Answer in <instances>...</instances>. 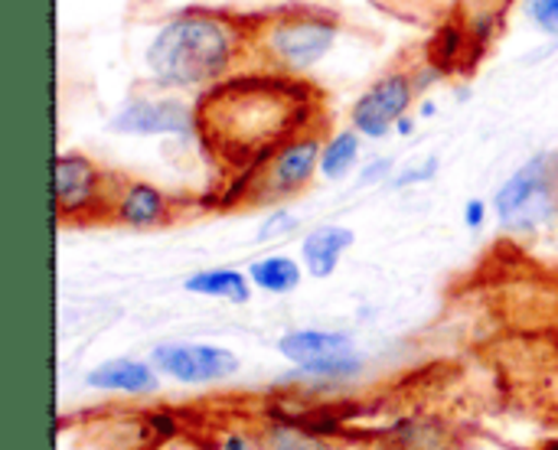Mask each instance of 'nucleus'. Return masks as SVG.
Listing matches in <instances>:
<instances>
[{
    "label": "nucleus",
    "instance_id": "24",
    "mask_svg": "<svg viewBox=\"0 0 558 450\" xmlns=\"http://www.w3.org/2000/svg\"><path fill=\"white\" fill-rule=\"evenodd\" d=\"M222 450H252V448H248V438H245V435H229V438L222 441Z\"/></svg>",
    "mask_w": 558,
    "mask_h": 450
},
{
    "label": "nucleus",
    "instance_id": "1",
    "mask_svg": "<svg viewBox=\"0 0 558 450\" xmlns=\"http://www.w3.org/2000/svg\"><path fill=\"white\" fill-rule=\"evenodd\" d=\"M242 56V29L209 10L170 16L144 49L147 72L167 88L219 85Z\"/></svg>",
    "mask_w": 558,
    "mask_h": 450
},
{
    "label": "nucleus",
    "instance_id": "14",
    "mask_svg": "<svg viewBox=\"0 0 558 450\" xmlns=\"http://www.w3.org/2000/svg\"><path fill=\"white\" fill-rule=\"evenodd\" d=\"M252 278L248 271H235V268H203L193 271L183 281V291L196 294V297H213V301H229V304H248L252 297Z\"/></svg>",
    "mask_w": 558,
    "mask_h": 450
},
{
    "label": "nucleus",
    "instance_id": "16",
    "mask_svg": "<svg viewBox=\"0 0 558 450\" xmlns=\"http://www.w3.org/2000/svg\"><path fill=\"white\" fill-rule=\"evenodd\" d=\"M360 150H363V134L356 127L337 131L320 150V177H327L333 183L347 180L360 163Z\"/></svg>",
    "mask_w": 558,
    "mask_h": 450
},
{
    "label": "nucleus",
    "instance_id": "4",
    "mask_svg": "<svg viewBox=\"0 0 558 450\" xmlns=\"http://www.w3.org/2000/svg\"><path fill=\"white\" fill-rule=\"evenodd\" d=\"M340 39V23L320 10H291L275 16L262 33L258 46L265 59L284 72H307L327 59V52Z\"/></svg>",
    "mask_w": 558,
    "mask_h": 450
},
{
    "label": "nucleus",
    "instance_id": "22",
    "mask_svg": "<svg viewBox=\"0 0 558 450\" xmlns=\"http://www.w3.org/2000/svg\"><path fill=\"white\" fill-rule=\"evenodd\" d=\"M383 177H392V160L379 157V160H373V163L363 167V183H376Z\"/></svg>",
    "mask_w": 558,
    "mask_h": 450
},
{
    "label": "nucleus",
    "instance_id": "18",
    "mask_svg": "<svg viewBox=\"0 0 558 450\" xmlns=\"http://www.w3.org/2000/svg\"><path fill=\"white\" fill-rule=\"evenodd\" d=\"M523 13L539 33L558 36V0H523Z\"/></svg>",
    "mask_w": 558,
    "mask_h": 450
},
{
    "label": "nucleus",
    "instance_id": "17",
    "mask_svg": "<svg viewBox=\"0 0 558 450\" xmlns=\"http://www.w3.org/2000/svg\"><path fill=\"white\" fill-rule=\"evenodd\" d=\"M265 450H337L317 438L314 431H298V428H271Z\"/></svg>",
    "mask_w": 558,
    "mask_h": 450
},
{
    "label": "nucleus",
    "instance_id": "20",
    "mask_svg": "<svg viewBox=\"0 0 558 450\" xmlns=\"http://www.w3.org/2000/svg\"><path fill=\"white\" fill-rule=\"evenodd\" d=\"M435 173H438V157H428L425 163H412L402 173H396L392 177V186L396 190H405V186H415V183H428V180H435Z\"/></svg>",
    "mask_w": 558,
    "mask_h": 450
},
{
    "label": "nucleus",
    "instance_id": "10",
    "mask_svg": "<svg viewBox=\"0 0 558 450\" xmlns=\"http://www.w3.org/2000/svg\"><path fill=\"white\" fill-rule=\"evenodd\" d=\"M52 186L59 216H85L101 199V170L85 154H59Z\"/></svg>",
    "mask_w": 558,
    "mask_h": 450
},
{
    "label": "nucleus",
    "instance_id": "7",
    "mask_svg": "<svg viewBox=\"0 0 558 450\" xmlns=\"http://www.w3.org/2000/svg\"><path fill=\"white\" fill-rule=\"evenodd\" d=\"M150 363L160 376L183 386H209L239 373V356L209 343H160L150 353Z\"/></svg>",
    "mask_w": 558,
    "mask_h": 450
},
{
    "label": "nucleus",
    "instance_id": "15",
    "mask_svg": "<svg viewBox=\"0 0 558 450\" xmlns=\"http://www.w3.org/2000/svg\"><path fill=\"white\" fill-rule=\"evenodd\" d=\"M301 265L304 262H294L291 255H268L248 265V278L265 294H291L301 288V278H304Z\"/></svg>",
    "mask_w": 558,
    "mask_h": 450
},
{
    "label": "nucleus",
    "instance_id": "5",
    "mask_svg": "<svg viewBox=\"0 0 558 450\" xmlns=\"http://www.w3.org/2000/svg\"><path fill=\"white\" fill-rule=\"evenodd\" d=\"M278 353L317 379H353L363 369L353 340L337 330H291L278 340Z\"/></svg>",
    "mask_w": 558,
    "mask_h": 450
},
{
    "label": "nucleus",
    "instance_id": "19",
    "mask_svg": "<svg viewBox=\"0 0 558 450\" xmlns=\"http://www.w3.org/2000/svg\"><path fill=\"white\" fill-rule=\"evenodd\" d=\"M291 232H298V216L288 212V209H275L262 219L258 226V242H278V239H288Z\"/></svg>",
    "mask_w": 558,
    "mask_h": 450
},
{
    "label": "nucleus",
    "instance_id": "21",
    "mask_svg": "<svg viewBox=\"0 0 558 450\" xmlns=\"http://www.w3.org/2000/svg\"><path fill=\"white\" fill-rule=\"evenodd\" d=\"M484 222H487V203L484 199H471L464 206V226L468 229H481Z\"/></svg>",
    "mask_w": 558,
    "mask_h": 450
},
{
    "label": "nucleus",
    "instance_id": "12",
    "mask_svg": "<svg viewBox=\"0 0 558 450\" xmlns=\"http://www.w3.org/2000/svg\"><path fill=\"white\" fill-rule=\"evenodd\" d=\"M353 242H356L353 229L337 226V222H327V226L311 229L304 235V242H301L304 271L311 278H330L340 268V258L353 248Z\"/></svg>",
    "mask_w": 558,
    "mask_h": 450
},
{
    "label": "nucleus",
    "instance_id": "3",
    "mask_svg": "<svg viewBox=\"0 0 558 450\" xmlns=\"http://www.w3.org/2000/svg\"><path fill=\"white\" fill-rule=\"evenodd\" d=\"M494 212L504 229L530 235L546 229L558 216V154L543 150L530 157L494 196Z\"/></svg>",
    "mask_w": 558,
    "mask_h": 450
},
{
    "label": "nucleus",
    "instance_id": "8",
    "mask_svg": "<svg viewBox=\"0 0 558 450\" xmlns=\"http://www.w3.org/2000/svg\"><path fill=\"white\" fill-rule=\"evenodd\" d=\"M196 127V114L180 98H131L111 118V131L134 137H186Z\"/></svg>",
    "mask_w": 558,
    "mask_h": 450
},
{
    "label": "nucleus",
    "instance_id": "26",
    "mask_svg": "<svg viewBox=\"0 0 558 450\" xmlns=\"http://www.w3.org/2000/svg\"><path fill=\"white\" fill-rule=\"evenodd\" d=\"M546 450H558V441H553V445H549V448Z\"/></svg>",
    "mask_w": 558,
    "mask_h": 450
},
{
    "label": "nucleus",
    "instance_id": "6",
    "mask_svg": "<svg viewBox=\"0 0 558 450\" xmlns=\"http://www.w3.org/2000/svg\"><path fill=\"white\" fill-rule=\"evenodd\" d=\"M415 88H418V82L405 72H389V75L376 78L350 108L353 127L369 141H383L409 114V108L415 101Z\"/></svg>",
    "mask_w": 558,
    "mask_h": 450
},
{
    "label": "nucleus",
    "instance_id": "13",
    "mask_svg": "<svg viewBox=\"0 0 558 450\" xmlns=\"http://www.w3.org/2000/svg\"><path fill=\"white\" fill-rule=\"evenodd\" d=\"M167 196L154 183H128L114 203V216L131 229H150L167 219Z\"/></svg>",
    "mask_w": 558,
    "mask_h": 450
},
{
    "label": "nucleus",
    "instance_id": "25",
    "mask_svg": "<svg viewBox=\"0 0 558 450\" xmlns=\"http://www.w3.org/2000/svg\"><path fill=\"white\" fill-rule=\"evenodd\" d=\"M412 127H415V124H412V118L405 114V118H402V121L396 124V134H402V137H405V134H412Z\"/></svg>",
    "mask_w": 558,
    "mask_h": 450
},
{
    "label": "nucleus",
    "instance_id": "11",
    "mask_svg": "<svg viewBox=\"0 0 558 450\" xmlns=\"http://www.w3.org/2000/svg\"><path fill=\"white\" fill-rule=\"evenodd\" d=\"M88 389L98 392H118V396H150L160 386V373L154 369V363H141V360H108L101 366H95L85 376Z\"/></svg>",
    "mask_w": 558,
    "mask_h": 450
},
{
    "label": "nucleus",
    "instance_id": "2",
    "mask_svg": "<svg viewBox=\"0 0 558 450\" xmlns=\"http://www.w3.org/2000/svg\"><path fill=\"white\" fill-rule=\"evenodd\" d=\"M248 105L239 98L232 78L219 82L199 105L196 124L206 131V141L235 147V150H262L284 137L294 118L307 108L301 101L304 88L294 78H245Z\"/></svg>",
    "mask_w": 558,
    "mask_h": 450
},
{
    "label": "nucleus",
    "instance_id": "9",
    "mask_svg": "<svg viewBox=\"0 0 558 450\" xmlns=\"http://www.w3.org/2000/svg\"><path fill=\"white\" fill-rule=\"evenodd\" d=\"M320 150H324V144L314 134H304V137L281 144L275 150V157L268 160L265 193L268 196H291V193L304 190L314 180V173H320Z\"/></svg>",
    "mask_w": 558,
    "mask_h": 450
},
{
    "label": "nucleus",
    "instance_id": "23",
    "mask_svg": "<svg viewBox=\"0 0 558 450\" xmlns=\"http://www.w3.org/2000/svg\"><path fill=\"white\" fill-rule=\"evenodd\" d=\"M150 428H154L157 435H163V438L177 431V425H173V418H167V415H154V418H150Z\"/></svg>",
    "mask_w": 558,
    "mask_h": 450
}]
</instances>
